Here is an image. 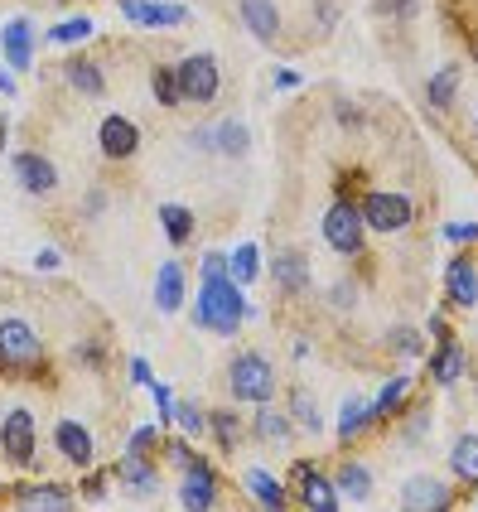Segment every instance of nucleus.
Instances as JSON below:
<instances>
[{"label": "nucleus", "mask_w": 478, "mask_h": 512, "mask_svg": "<svg viewBox=\"0 0 478 512\" xmlns=\"http://www.w3.org/2000/svg\"><path fill=\"white\" fill-rule=\"evenodd\" d=\"M227 392L237 401H247V406H271V397H276V372H271V363L261 353H237L227 363Z\"/></svg>", "instance_id": "obj_2"}, {"label": "nucleus", "mask_w": 478, "mask_h": 512, "mask_svg": "<svg viewBox=\"0 0 478 512\" xmlns=\"http://www.w3.org/2000/svg\"><path fill=\"white\" fill-rule=\"evenodd\" d=\"M329 305H334V310H353V305H358V285L353 281L329 285Z\"/></svg>", "instance_id": "obj_42"}, {"label": "nucleus", "mask_w": 478, "mask_h": 512, "mask_svg": "<svg viewBox=\"0 0 478 512\" xmlns=\"http://www.w3.org/2000/svg\"><path fill=\"white\" fill-rule=\"evenodd\" d=\"M421 0H377V15L382 20H416Z\"/></svg>", "instance_id": "obj_40"}, {"label": "nucleus", "mask_w": 478, "mask_h": 512, "mask_svg": "<svg viewBox=\"0 0 478 512\" xmlns=\"http://www.w3.org/2000/svg\"><path fill=\"white\" fill-rule=\"evenodd\" d=\"M15 179H20V189L25 194H54L58 189V170L49 155H39V150H25V155H15Z\"/></svg>", "instance_id": "obj_15"}, {"label": "nucleus", "mask_w": 478, "mask_h": 512, "mask_svg": "<svg viewBox=\"0 0 478 512\" xmlns=\"http://www.w3.org/2000/svg\"><path fill=\"white\" fill-rule=\"evenodd\" d=\"M97 34V20H87V15H73V20H58L54 29H49V44H83V39H92Z\"/></svg>", "instance_id": "obj_34"}, {"label": "nucleus", "mask_w": 478, "mask_h": 512, "mask_svg": "<svg viewBox=\"0 0 478 512\" xmlns=\"http://www.w3.org/2000/svg\"><path fill=\"white\" fill-rule=\"evenodd\" d=\"M459 87H464V63H445V68L425 83V102H430L435 112H450L454 102H459Z\"/></svg>", "instance_id": "obj_21"}, {"label": "nucleus", "mask_w": 478, "mask_h": 512, "mask_svg": "<svg viewBox=\"0 0 478 512\" xmlns=\"http://www.w3.org/2000/svg\"><path fill=\"white\" fill-rule=\"evenodd\" d=\"M189 319H194L198 329H208V334L232 339L247 319H256V310L247 305V285H237L232 271H223V276H198V295H194Z\"/></svg>", "instance_id": "obj_1"}, {"label": "nucleus", "mask_w": 478, "mask_h": 512, "mask_svg": "<svg viewBox=\"0 0 478 512\" xmlns=\"http://www.w3.org/2000/svg\"><path fill=\"white\" fill-rule=\"evenodd\" d=\"M271 276H276V285H281L285 295H300L305 285H310V261H305V252H281L276 261H271Z\"/></svg>", "instance_id": "obj_23"}, {"label": "nucleus", "mask_w": 478, "mask_h": 512, "mask_svg": "<svg viewBox=\"0 0 478 512\" xmlns=\"http://www.w3.org/2000/svg\"><path fill=\"white\" fill-rule=\"evenodd\" d=\"M174 421L184 426V435H189V440H194V435H203V430H208V416L198 411L194 401H174Z\"/></svg>", "instance_id": "obj_37"}, {"label": "nucleus", "mask_w": 478, "mask_h": 512, "mask_svg": "<svg viewBox=\"0 0 478 512\" xmlns=\"http://www.w3.org/2000/svg\"><path fill=\"white\" fill-rule=\"evenodd\" d=\"M247 493H252L261 508H271V512H281V508H290V493L281 488V479L276 474H266V469H247Z\"/></svg>", "instance_id": "obj_26"}, {"label": "nucleus", "mask_w": 478, "mask_h": 512, "mask_svg": "<svg viewBox=\"0 0 478 512\" xmlns=\"http://www.w3.org/2000/svg\"><path fill=\"white\" fill-rule=\"evenodd\" d=\"M150 87H155V102H160V107H179V102H184L174 68H155V73H150Z\"/></svg>", "instance_id": "obj_35"}, {"label": "nucleus", "mask_w": 478, "mask_h": 512, "mask_svg": "<svg viewBox=\"0 0 478 512\" xmlns=\"http://www.w3.org/2000/svg\"><path fill=\"white\" fill-rule=\"evenodd\" d=\"M63 78L73 83V92H83V97H102V92H107V78H102V68H97L92 58L73 54L68 63H63Z\"/></svg>", "instance_id": "obj_27"}, {"label": "nucleus", "mask_w": 478, "mask_h": 512, "mask_svg": "<svg viewBox=\"0 0 478 512\" xmlns=\"http://www.w3.org/2000/svg\"><path fill=\"white\" fill-rule=\"evenodd\" d=\"M39 358H44V348H39L34 324H25V319H0V363L25 372V368H34Z\"/></svg>", "instance_id": "obj_8"}, {"label": "nucleus", "mask_w": 478, "mask_h": 512, "mask_svg": "<svg viewBox=\"0 0 478 512\" xmlns=\"http://www.w3.org/2000/svg\"><path fill=\"white\" fill-rule=\"evenodd\" d=\"M227 271V252H203L198 261V276H223Z\"/></svg>", "instance_id": "obj_44"}, {"label": "nucleus", "mask_w": 478, "mask_h": 512, "mask_svg": "<svg viewBox=\"0 0 478 512\" xmlns=\"http://www.w3.org/2000/svg\"><path fill=\"white\" fill-rule=\"evenodd\" d=\"M430 334H435V339H450V324H445V319L435 314V319H430Z\"/></svg>", "instance_id": "obj_52"}, {"label": "nucleus", "mask_w": 478, "mask_h": 512, "mask_svg": "<svg viewBox=\"0 0 478 512\" xmlns=\"http://www.w3.org/2000/svg\"><path fill=\"white\" fill-rule=\"evenodd\" d=\"M174 78H179V97L184 102H194V107L218 102L223 73H218V58L213 54H189L184 63H174Z\"/></svg>", "instance_id": "obj_4"}, {"label": "nucleus", "mask_w": 478, "mask_h": 512, "mask_svg": "<svg viewBox=\"0 0 478 512\" xmlns=\"http://www.w3.org/2000/svg\"><path fill=\"white\" fill-rule=\"evenodd\" d=\"M372 426H377L372 401H363V397L343 401V411H338V440H343V445H353V440H358V435H367Z\"/></svg>", "instance_id": "obj_22"}, {"label": "nucleus", "mask_w": 478, "mask_h": 512, "mask_svg": "<svg viewBox=\"0 0 478 512\" xmlns=\"http://www.w3.org/2000/svg\"><path fill=\"white\" fill-rule=\"evenodd\" d=\"M15 508H73V493L54 484H15Z\"/></svg>", "instance_id": "obj_25"}, {"label": "nucleus", "mask_w": 478, "mask_h": 512, "mask_svg": "<svg viewBox=\"0 0 478 512\" xmlns=\"http://www.w3.org/2000/svg\"><path fill=\"white\" fill-rule=\"evenodd\" d=\"M189 145L194 150H213V155H247L252 150V131L242 126V121H213V126H198L189 131Z\"/></svg>", "instance_id": "obj_11"}, {"label": "nucleus", "mask_w": 478, "mask_h": 512, "mask_svg": "<svg viewBox=\"0 0 478 512\" xmlns=\"http://www.w3.org/2000/svg\"><path fill=\"white\" fill-rule=\"evenodd\" d=\"M450 464H454V474H459V484L464 488L478 484V440H474V430L459 435V445L450 450Z\"/></svg>", "instance_id": "obj_30"}, {"label": "nucleus", "mask_w": 478, "mask_h": 512, "mask_svg": "<svg viewBox=\"0 0 478 512\" xmlns=\"http://www.w3.org/2000/svg\"><path fill=\"white\" fill-rule=\"evenodd\" d=\"M0 97H15V78H10V68H0Z\"/></svg>", "instance_id": "obj_51"}, {"label": "nucleus", "mask_w": 478, "mask_h": 512, "mask_svg": "<svg viewBox=\"0 0 478 512\" xmlns=\"http://www.w3.org/2000/svg\"><path fill=\"white\" fill-rule=\"evenodd\" d=\"M445 237H450V242H459V247H474L478 228L469 223V218H464V223H450V228H445Z\"/></svg>", "instance_id": "obj_43"}, {"label": "nucleus", "mask_w": 478, "mask_h": 512, "mask_svg": "<svg viewBox=\"0 0 478 512\" xmlns=\"http://www.w3.org/2000/svg\"><path fill=\"white\" fill-rule=\"evenodd\" d=\"M78 358H83V363H102V348H97V343H83Z\"/></svg>", "instance_id": "obj_50"}, {"label": "nucleus", "mask_w": 478, "mask_h": 512, "mask_svg": "<svg viewBox=\"0 0 478 512\" xmlns=\"http://www.w3.org/2000/svg\"><path fill=\"white\" fill-rule=\"evenodd\" d=\"M121 20H131L136 29H179L194 20V10L174 0H121Z\"/></svg>", "instance_id": "obj_9"}, {"label": "nucleus", "mask_w": 478, "mask_h": 512, "mask_svg": "<svg viewBox=\"0 0 478 512\" xmlns=\"http://www.w3.org/2000/svg\"><path fill=\"white\" fill-rule=\"evenodd\" d=\"M131 382H136V387L150 382V363H145V358H131Z\"/></svg>", "instance_id": "obj_48"}, {"label": "nucleus", "mask_w": 478, "mask_h": 512, "mask_svg": "<svg viewBox=\"0 0 478 512\" xmlns=\"http://www.w3.org/2000/svg\"><path fill=\"white\" fill-rule=\"evenodd\" d=\"M256 430H261V435H271V440H290V421L276 416V411H266V406L256 411Z\"/></svg>", "instance_id": "obj_39"}, {"label": "nucleus", "mask_w": 478, "mask_h": 512, "mask_svg": "<svg viewBox=\"0 0 478 512\" xmlns=\"http://www.w3.org/2000/svg\"><path fill=\"white\" fill-rule=\"evenodd\" d=\"M208 430H213V440H218L223 455H232V450L242 445V421H237L232 411H213V416H208Z\"/></svg>", "instance_id": "obj_33"}, {"label": "nucleus", "mask_w": 478, "mask_h": 512, "mask_svg": "<svg viewBox=\"0 0 478 512\" xmlns=\"http://www.w3.org/2000/svg\"><path fill=\"white\" fill-rule=\"evenodd\" d=\"M0 54L10 63V73H29L34 68V20L15 15L0 25Z\"/></svg>", "instance_id": "obj_12"}, {"label": "nucleus", "mask_w": 478, "mask_h": 512, "mask_svg": "<svg viewBox=\"0 0 478 512\" xmlns=\"http://www.w3.org/2000/svg\"><path fill=\"white\" fill-rule=\"evenodd\" d=\"M411 397V377H392V382H382V392L372 397V411H377V421H387L401 411V401Z\"/></svg>", "instance_id": "obj_32"}, {"label": "nucleus", "mask_w": 478, "mask_h": 512, "mask_svg": "<svg viewBox=\"0 0 478 512\" xmlns=\"http://www.w3.org/2000/svg\"><path fill=\"white\" fill-rule=\"evenodd\" d=\"M324 242H329V252L338 256H358L367 242V228H363V213H358V203L338 199L329 213H324Z\"/></svg>", "instance_id": "obj_5"}, {"label": "nucleus", "mask_w": 478, "mask_h": 512, "mask_svg": "<svg viewBox=\"0 0 478 512\" xmlns=\"http://www.w3.org/2000/svg\"><path fill=\"white\" fill-rule=\"evenodd\" d=\"M165 440H160V426H136L131 440H126V455H155Z\"/></svg>", "instance_id": "obj_38"}, {"label": "nucleus", "mask_w": 478, "mask_h": 512, "mask_svg": "<svg viewBox=\"0 0 478 512\" xmlns=\"http://www.w3.org/2000/svg\"><path fill=\"white\" fill-rule=\"evenodd\" d=\"M160 223H165V237L174 247H184V242L194 237V213H189L184 203H165V208H160Z\"/></svg>", "instance_id": "obj_31"}, {"label": "nucleus", "mask_w": 478, "mask_h": 512, "mask_svg": "<svg viewBox=\"0 0 478 512\" xmlns=\"http://www.w3.org/2000/svg\"><path fill=\"white\" fill-rule=\"evenodd\" d=\"M469 372V353L454 343V334L450 339H440V348H435V358H430V377L440 382V387H454L459 377Z\"/></svg>", "instance_id": "obj_20"}, {"label": "nucleus", "mask_w": 478, "mask_h": 512, "mask_svg": "<svg viewBox=\"0 0 478 512\" xmlns=\"http://www.w3.org/2000/svg\"><path fill=\"white\" fill-rule=\"evenodd\" d=\"M34 445H39V416L29 406H10L0 416V450H5V459L25 469L34 459Z\"/></svg>", "instance_id": "obj_6"}, {"label": "nucleus", "mask_w": 478, "mask_h": 512, "mask_svg": "<svg viewBox=\"0 0 478 512\" xmlns=\"http://www.w3.org/2000/svg\"><path fill=\"white\" fill-rule=\"evenodd\" d=\"M387 343H392V353H401V358H421V348H425V339H421V329H392L387 334Z\"/></svg>", "instance_id": "obj_36"}, {"label": "nucleus", "mask_w": 478, "mask_h": 512, "mask_svg": "<svg viewBox=\"0 0 478 512\" xmlns=\"http://www.w3.org/2000/svg\"><path fill=\"white\" fill-rule=\"evenodd\" d=\"M227 271L237 285H256L261 281V247L256 242H242L237 252H227Z\"/></svg>", "instance_id": "obj_29"}, {"label": "nucleus", "mask_w": 478, "mask_h": 512, "mask_svg": "<svg viewBox=\"0 0 478 512\" xmlns=\"http://www.w3.org/2000/svg\"><path fill=\"white\" fill-rule=\"evenodd\" d=\"M116 479L126 484V493H136V498H155L160 469H155V459L150 455H126L121 459V469H116Z\"/></svg>", "instance_id": "obj_17"}, {"label": "nucleus", "mask_w": 478, "mask_h": 512, "mask_svg": "<svg viewBox=\"0 0 478 512\" xmlns=\"http://www.w3.org/2000/svg\"><path fill=\"white\" fill-rule=\"evenodd\" d=\"M334 488H338V498L367 503V498H372V469H367V464H358V459H348V464L334 474Z\"/></svg>", "instance_id": "obj_28"}, {"label": "nucleus", "mask_w": 478, "mask_h": 512, "mask_svg": "<svg viewBox=\"0 0 478 512\" xmlns=\"http://www.w3.org/2000/svg\"><path fill=\"white\" fill-rule=\"evenodd\" d=\"M102 484H107V474H92V479L83 484V498H87V503H102V493H107Z\"/></svg>", "instance_id": "obj_46"}, {"label": "nucleus", "mask_w": 478, "mask_h": 512, "mask_svg": "<svg viewBox=\"0 0 478 512\" xmlns=\"http://www.w3.org/2000/svg\"><path fill=\"white\" fill-rule=\"evenodd\" d=\"M290 411H295V426L319 430V411H314V401L305 397V392H295V401H290Z\"/></svg>", "instance_id": "obj_41"}, {"label": "nucleus", "mask_w": 478, "mask_h": 512, "mask_svg": "<svg viewBox=\"0 0 478 512\" xmlns=\"http://www.w3.org/2000/svg\"><path fill=\"white\" fill-rule=\"evenodd\" d=\"M445 295H450V305H459V310H474L478 305V266L469 252H459L445 266Z\"/></svg>", "instance_id": "obj_14"}, {"label": "nucleus", "mask_w": 478, "mask_h": 512, "mask_svg": "<svg viewBox=\"0 0 478 512\" xmlns=\"http://www.w3.org/2000/svg\"><path fill=\"white\" fill-rule=\"evenodd\" d=\"M401 503L406 508H421V512H440V508H450V488L440 484V479H411V484L401 488Z\"/></svg>", "instance_id": "obj_24"}, {"label": "nucleus", "mask_w": 478, "mask_h": 512, "mask_svg": "<svg viewBox=\"0 0 478 512\" xmlns=\"http://www.w3.org/2000/svg\"><path fill=\"white\" fill-rule=\"evenodd\" d=\"M184 295H189L184 266H179V261H165L160 276H155V305H160V314H179L184 310Z\"/></svg>", "instance_id": "obj_18"}, {"label": "nucleus", "mask_w": 478, "mask_h": 512, "mask_svg": "<svg viewBox=\"0 0 478 512\" xmlns=\"http://www.w3.org/2000/svg\"><path fill=\"white\" fill-rule=\"evenodd\" d=\"M358 213H363V228L382 232V237L406 232L416 223V203H411V194H392V189H372V194L358 203Z\"/></svg>", "instance_id": "obj_3"}, {"label": "nucleus", "mask_w": 478, "mask_h": 512, "mask_svg": "<svg viewBox=\"0 0 478 512\" xmlns=\"http://www.w3.org/2000/svg\"><path fill=\"white\" fill-rule=\"evenodd\" d=\"M276 87H281V92H295V87H305V73H295V68H276Z\"/></svg>", "instance_id": "obj_45"}, {"label": "nucleus", "mask_w": 478, "mask_h": 512, "mask_svg": "<svg viewBox=\"0 0 478 512\" xmlns=\"http://www.w3.org/2000/svg\"><path fill=\"white\" fill-rule=\"evenodd\" d=\"M54 445L63 459H73L78 469H92V459H97V445H92V430L83 421H58L54 426Z\"/></svg>", "instance_id": "obj_16"}, {"label": "nucleus", "mask_w": 478, "mask_h": 512, "mask_svg": "<svg viewBox=\"0 0 478 512\" xmlns=\"http://www.w3.org/2000/svg\"><path fill=\"white\" fill-rule=\"evenodd\" d=\"M242 20H247L256 44H276L281 39V10H276V0H242Z\"/></svg>", "instance_id": "obj_19"}, {"label": "nucleus", "mask_w": 478, "mask_h": 512, "mask_svg": "<svg viewBox=\"0 0 478 512\" xmlns=\"http://www.w3.org/2000/svg\"><path fill=\"white\" fill-rule=\"evenodd\" d=\"M334 116H338V121H348V126H358V121H363V116H358V107H348V102H338Z\"/></svg>", "instance_id": "obj_49"}, {"label": "nucleus", "mask_w": 478, "mask_h": 512, "mask_svg": "<svg viewBox=\"0 0 478 512\" xmlns=\"http://www.w3.org/2000/svg\"><path fill=\"white\" fill-rule=\"evenodd\" d=\"M58 261H63V256H58L54 247H44V252L34 256V266H39V271H58Z\"/></svg>", "instance_id": "obj_47"}, {"label": "nucleus", "mask_w": 478, "mask_h": 512, "mask_svg": "<svg viewBox=\"0 0 478 512\" xmlns=\"http://www.w3.org/2000/svg\"><path fill=\"white\" fill-rule=\"evenodd\" d=\"M290 484H295V503L300 508H310V512H334L343 498H338V488L329 474H319V464H310V459H300L295 469H290Z\"/></svg>", "instance_id": "obj_7"}, {"label": "nucleus", "mask_w": 478, "mask_h": 512, "mask_svg": "<svg viewBox=\"0 0 478 512\" xmlns=\"http://www.w3.org/2000/svg\"><path fill=\"white\" fill-rule=\"evenodd\" d=\"M97 145H102V155L107 160H131L136 150H141V126L131 121V116H107L102 126H97Z\"/></svg>", "instance_id": "obj_13"}, {"label": "nucleus", "mask_w": 478, "mask_h": 512, "mask_svg": "<svg viewBox=\"0 0 478 512\" xmlns=\"http://www.w3.org/2000/svg\"><path fill=\"white\" fill-rule=\"evenodd\" d=\"M179 503L189 512L218 508V469L208 464L203 455H194L184 464V479H179Z\"/></svg>", "instance_id": "obj_10"}]
</instances>
